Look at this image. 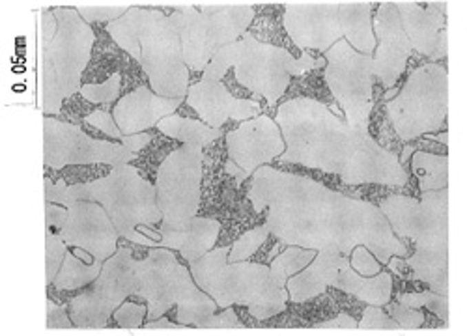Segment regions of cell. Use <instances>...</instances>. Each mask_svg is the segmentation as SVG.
<instances>
[{
	"label": "cell",
	"instance_id": "6da1fadb",
	"mask_svg": "<svg viewBox=\"0 0 467 336\" xmlns=\"http://www.w3.org/2000/svg\"><path fill=\"white\" fill-rule=\"evenodd\" d=\"M157 127L163 133L174 136L178 140H185L189 144H196V146H204V144L214 143L215 138L221 136L219 129H209L200 122L189 120V118H163L161 122L157 123Z\"/></svg>",
	"mask_w": 467,
	"mask_h": 336
},
{
	"label": "cell",
	"instance_id": "7a4b0ae2",
	"mask_svg": "<svg viewBox=\"0 0 467 336\" xmlns=\"http://www.w3.org/2000/svg\"><path fill=\"white\" fill-rule=\"evenodd\" d=\"M120 73H114L103 84H86L81 88V94L90 103H109L120 96Z\"/></svg>",
	"mask_w": 467,
	"mask_h": 336
},
{
	"label": "cell",
	"instance_id": "3957f363",
	"mask_svg": "<svg viewBox=\"0 0 467 336\" xmlns=\"http://www.w3.org/2000/svg\"><path fill=\"white\" fill-rule=\"evenodd\" d=\"M398 303L408 306V308H421V306H428L430 311L439 314L442 319H447V297H439L437 293L432 291H424V293H408V295H400Z\"/></svg>",
	"mask_w": 467,
	"mask_h": 336
},
{
	"label": "cell",
	"instance_id": "277c9868",
	"mask_svg": "<svg viewBox=\"0 0 467 336\" xmlns=\"http://www.w3.org/2000/svg\"><path fill=\"white\" fill-rule=\"evenodd\" d=\"M267 235L266 228H256V230H251L247 232L245 235H241L240 240L236 241V245L232 246V254H230V262H241V260H247L251 254L258 251V246L264 243Z\"/></svg>",
	"mask_w": 467,
	"mask_h": 336
},
{
	"label": "cell",
	"instance_id": "5b68a950",
	"mask_svg": "<svg viewBox=\"0 0 467 336\" xmlns=\"http://www.w3.org/2000/svg\"><path fill=\"white\" fill-rule=\"evenodd\" d=\"M148 312L146 304H135V303H123L116 311V322L120 327L125 329H135V327H143V317Z\"/></svg>",
	"mask_w": 467,
	"mask_h": 336
},
{
	"label": "cell",
	"instance_id": "8992f818",
	"mask_svg": "<svg viewBox=\"0 0 467 336\" xmlns=\"http://www.w3.org/2000/svg\"><path fill=\"white\" fill-rule=\"evenodd\" d=\"M359 329H391V330H400L402 327L396 324L395 319L387 317V314L382 311V308H376V306H369L363 314V322L357 324Z\"/></svg>",
	"mask_w": 467,
	"mask_h": 336
},
{
	"label": "cell",
	"instance_id": "52a82bcc",
	"mask_svg": "<svg viewBox=\"0 0 467 336\" xmlns=\"http://www.w3.org/2000/svg\"><path fill=\"white\" fill-rule=\"evenodd\" d=\"M391 316L395 317V322L402 329H419L422 324H424V314L419 312L417 308H408L404 304H393L389 306Z\"/></svg>",
	"mask_w": 467,
	"mask_h": 336
},
{
	"label": "cell",
	"instance_id": "ba28073f",
	"mask_svg": "<svg viewBox=\"0 0 467 336\" xmlns=\"http://www.w3.org/2000/svg\"><path fill=\"white\" fill-rule=\"evenodd\" d=\"M86 123H90V125H94L96 129H99L101 133H105L107 136H112V138H118L120 143H122V138L125 135H123L122 131L118 129L116 123L112 122V118L105 112V110H96V112H92V114H88V116L85 118Z\"/></svg>",
	"mask_w": 467,
	"mask_h": 336
},
{
	"label": "cell",
	"instance_id": "9c48e42d",
	"mask_svg": "<svg viewBox=\"0 0 467 336\" xmlns=\"http://www.w3.org/2000/svg\"><path fill=\"white\" fill-rule=\"evenodd\" d=\"M351 265L355 267L359 275L363 277H372L376 273H382V267L374 262V258L370 256L369 251L363 249V246H357L355 252H353V258H351Z\"/></svg>",
	"mask_w": 467,
	"mask_h": 336
},
{
	"label": "cell",
	"instance_id": "30bf717a",
	"mask_svg": "<svg viewBox=\"0 0 467 336\" xmlns=\"http://www.w3.org/2000/svg\"><path fill=\"white\" fill-rule=\"evenodd\" d=\"M125 10H129L127 6L123 8H116V6H94V8H86V6H79L77 12L83 13L85 15L86 21H109L114 19L116 15L123 13Z\"/></svg>",
	"mask_w": 467,
	"mask_h": 336
},
{
	"label": "cell",
	"instance_id": "8fae6325",
	"mask_svg": "<svg viewBox=\"0 0 467 336\" xmlns=\"http://www.w3.org/2000/svg\"><path fill=\"white\" fill-rule=\"evenodd\" d=\"M316 329H357V322L348 314H340L337 319H331V322H324V324L314 325Z\"/></svg>",
	"mask_w": 467,
	"mask_h": 336
},
{
	"label": "cell",
	"instance_id": "7c38bea8",
	"mask_svg": "<svg viewBox=\"0 0 467 336\" xmlns=\"http://www.w3.org/2000/svg\"><path fill=\"white\" fill-rule=\"evenodd\" d=\"M211 317H214V319L206 322V327H243V325L236 319V314H234L232 308H228L222 316H214V314H211Z\"/></svg>",
	"mask_w": 467,
	"mask_h": 336
},
{
	"label": "cell",
	"instance_id": "4fadbf2b",
	"mask_svg": "<svg viewBox=\"0 0 467 336\" xmlns=\"http://www.w3.org/2000/svg\"><path fill=\"white\" fill-rule=\"evenodd\" d=\"M146 329H182L185 325L182 324H170L167 317H161L159 322H148V324H144Z\"/></svg>",
	"mask_w": 467,
	"mask_h": 336
},
{
	"label": "cell",
	"instance_id": "5bb4252c",
	"mask_svg": "<svg viewBox=\"0 0 467 336\" xmlns=\"http://www.w3.org/2000/svg\"><path fill=\"white\" fill-rule=\"evenodd\" d=\"M227 172L228 174H232V176H236V180H238V183H240V181H243L247 178V172H241V170H238V168L234 167V162L232 161H228L227 162Z\"/></svg>",
	"mask_w": 467,
	"mask_h": 336
},
{
	"label": "cell",
	"instance_id": "9a60e30c",
	"mask_svg": "<svg viewBox=\"0 0 467 336\" xmlns=\"http://www.w3.org/2000/svg\"><path fill=\"white\" fill-rule=\"evenodd\" d=\"M413 149H415V148H413V146H408V148L404 149V154H402V157H400V161L406 162V159H408V157H409V154H413Z\"/></svg>",
	"mask_w": 467,
	"mask_h": 336
}]
</instances>
